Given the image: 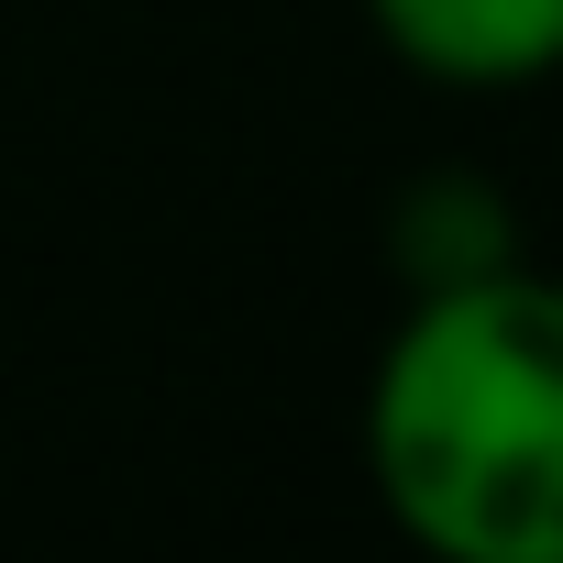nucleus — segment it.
<instances>
[{
    "label": "nucleus",
    "instance_id": "obj_1",
    "mask_svg": "<svg viewBox=\"0 0 563 563\" xmlns=\"http://www.w3.org/2000/svg\"><path fill=\"white\" fill-rule=\"evenodd\" d=\"M365 486L431 563H563V276H420L365 376Z\"/></svg>",
    "mask_w": 563,
    "mask_h": 563
},
{
    "label": "nucleus",
    "instance_id": "obj_2",
    "mask_svg": "<svg viewBox=\"0 0 563 563\" xmlns=\"http://www.w3.org/2000/svg\"><path fill=\"white\" fill-rule=\"evenodd\" d=\"M365 34L431 89L563 78V0H365Z\"/></svg>",
    "mask_w": 563,
    "mask_h": 563
}]
</instances>
